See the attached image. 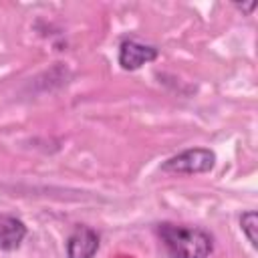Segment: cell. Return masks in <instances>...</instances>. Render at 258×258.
<instances>
[{"label": "cell", "mask_w": 258, "mask_h": 258, "mask_svg": "<svg viewBox=\"0 0 258 258\" xmlns=\"http://www.w3.org/2000/svg\"><path fill=\"white\" fill-rule=\"evenodd\" d=\"M157 236L169 258H208L214 250V238L204 228H187L163 222Z\"/></svg>", "instance_id": "cell-1"}, {"label": "cell", "mask_w": 258, "mask_h": 258, "mask_svg": "<svg viewBox=\"0 0 258 258\" xmlns=\"http://www.w3.org/2000/svg\"><path fill=\"white\" fill-rule=\"evenodd\" d=\"M216 163V153L206 147H194L185 149L173 157H169L161 169L167 173H206L214 167Z\"/></svg>", "instance_id": "cell-2"}, {"label": "cell", "mask_w": 258, "mask_h": 258, "mask_svg": "<svg viewBox=\"0 0 258 258\" xmlns=\"http://www.w3.org/2000/svg\"><path fill=\"white\" fill-rule=\"evenodd\" d=\"M157 48L153 44L141 42L137 38H125L119 46V64L125 71H137L139 67L157 58Z\"/></svg>", "instance_id": "cell-3"}, {"label": "cell", "mask_w": 258, "mask_h": 258, "mask_svg": "<svg viewBox=\"0 0 258 258\" xmlns=\"http://www.w3.org/2000/svg\"><path fill=\"white\" fill-rule=\"evenodd\" d=\"M101 238L89 226H77L67 240V258H93L99 250Z\"/></svg>", "instance_id": "cell-4"}, {"label": "cell", "mask_w": 258, "mask_h": 258, "mask_svg": "<svg viewBox=\"0 0 258 258\" xmlns=\"http://www.w3.org/2000/svg\"><path fill=\"white\" fill-rule=\"evenodd\" d=\"M26 238V226L20 218L10 214H0V250L12 252L20 248L22 240Z\"/></svg>", "instance_id": "cell-5"}, {"label": "cell", "mask_w": 258, "mask_h": 258, "mask_svg": "<svg viewBox=\"0 0 258 258\" xmlns=\"http://www.w3.org/2000/svg\"><path fill=\"white\" fill-rule=\"evenodd\" d=\"M256 224H258V216H256L254 210L242 214V218H240V228H242L244 236L248 238V242H250L254 248H256V244H258V238H256Z\"/></svg>", "instance_id": "cell-6"}]
</instances>
